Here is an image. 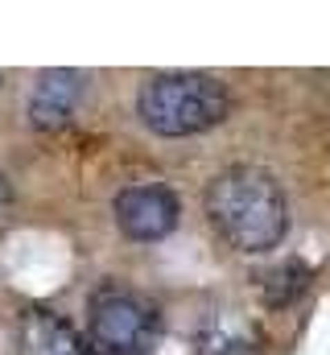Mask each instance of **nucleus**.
<instances>
[{
    "label": "nucleus",
    "mask_w": 330,
    "mask_h": 355,
    "mask_svg": "<svg viewBox=\"0 0 330 355\" xmlns=\"http://www.w3.org/2000/svg\"><path fill=\"white\" fill-rule=\"evenodd\" d=\"M211 227L240 252H272L289 227V202L277 178L256 166H232L207 186Z\"/></svg>",
    "instance_id": "obj_1"
},
{
    "label": "nucleus",
    "mask_w": 330,
    "mask_h": 355,
    "mask_svg": "<svg viewBox=\"0 0 330 355\" xmlns=\"http://www.w3.org/2000/svg\"><path fill=\"white\" fill-rule=\"evenodd\" d=\"M232 112V95L219 79L198 71L153 75L137 95V116L157 137H194L215 128Z\"/></svg>",
    "instance_id": "obj_2"
},
{
    "label": "nucleus",
    "mask_w": 330,
    "mask_h": 355,
    "mask_svg": "<svg viewBox=\"0 0 330 355\" xmlns=\"http://www.w3.org/2000/svg\"><path fill=\"white\" fill-rule=\"evenodd\" d=\"M87 322L99 355H149L162 339L157 306L124 285H103L87 306Z\"/></svg>",
    "instance_id": "obj_3"
},
{
    "label": "nucleus",
    "mask_w": 330,
    "mask_h": 355,
    "mask_svg": "<svg viewBox=\"0 0 330 355\" xmlns=\"http://www.w3.org/2000/svg\"><path fill=\"white\" fill-rule=\"evenodd\" d=\"M116 227L137 240V244H149V240H165L173 227H177V194L169 186H124L116 194Z\"/></svg>",
    "instance_id": "obj_4"
},
{
    "label": "nucleus",
    "mask_w": 330,
    "mask_h": 355,
    "mask_svg": "<svg viewBox=\"0 0 330 355\" xmlns=\"http://www.w3.org/2000/svg\"><path fill=\"white\" fill-rule=\"evenodd\" d=\"M17 355H99L79 331L42 306H29L17 318Z\"/></svg>",
    "instance_id": "obj_5"
},
{
    "label": "nucleus",
    "mask_w": 330,
    "mask_h": 355,
    "mask_svg": "<svg viewBox=\"0 0 330 355\" xmlns=\"http://www.w3.org/2000/svg\"><path fill=\"white\" fill-rule=\"evenodd\" d=\"M79 103V75L75 71H46L29 95V124L42 132H54L71 120Z\"/></svg>",
    "instance_id": "obj_6"
},
{
    "label": "nucleus",
    "mask_w": 330,
    "mask_h": 355,
    "mask_svg": "<svg viewBox=\"0 0 330 355\" xmlns=\"http://www.w3.org/2000/svg\"><path fill=\"white\" fill-rule=\"evenodd\" d=\"M306 289H310V265H302V261H281L268 272H260V302L268 310L293 306Z\"/></svg>",
    "instance_id": "obj_7"
},
{
    "label": "nucleus",
    "mask_w": 330,
    "mask_h": 355,
    "mask_svg": "<svg viewBox=\"0 0 330 355\" xmlns=\"http://www.w3.org/2000/svg\"><path fill=\"white\" fill-rule=\"evenodd\" d=\"M202 355H260L264 352V339H260V331H252V327H227V322H211L207 331H202V339H198Z\"/></svg>",
    "instance_id": "obj_8"
},
{
    "label": "nucleus",
    "mask_w": 330,
    "mask_h": 355,
    "mask_svg": "<svg viewBox=\"0 0 330 355\" xmlns=\"http://www.w3.org/2000/svg\"><path fill=\"white\" fill-rule=\"evenodd\" d=\"M8 202H12V186H8V178L0 174V211H4Z\"/></svg>",
    "instance_id": "obj_9"
}]
</instances>
